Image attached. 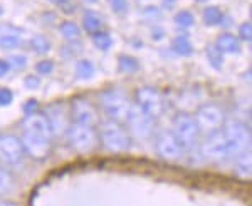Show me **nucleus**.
<instances>
[{
    "label": "nucleus",
    "instance_id": "dca6fc26",
    "mask_svg": "<svg viewBox=\"0 0 252 206\" xmlns=\"http://www.w3.org/2000/svg\"><path fill=\"white\" fill-rule=\"evenodd\" d=\"M215 46L222 54H239L241 52V40L232 34H222L217 39Z\"/></svg>",
    "mask_w": 252,
    "mask_h": 206
},
{
    "label": "nucleus",
    "instance_id": "473e14b6",
    "mask_svg": "<svg viewBox=\"0 0 252 206\" xmlns=\"http://www.w3.org/2000/svg\"><path fill=\"white\" fill-rule=\"evenodd\" d=\"M7 62H9L10 67H14V69H24V67H26V64H27V60H26L24 55H12Z\"/></svg>",
    "mask_w": 252,
    "mask_h": 206
},
{
    "label": "nucleus",
    "instance_id": "cd10ccee",
    "mask_svg": "<svg viewBox=\"0 0 252 206\" xmlns=\"http://www.w3.org/2000/svg\"><path fill=\"white\" fill-rule=\"evenodd\" d=\"M12 186H14V178H12V175L7 169L0 166V195L10 191Z\"/></svg>",
    "mask_w": 252,
    "mask_h": 206
},
{
    "label": "nucleus",
    "instance_id": "a19ab883",
    "mask_svg": "<svg viewBox=\"0 0 252 206\" xmlns=\"http://www.w3.org/2000/svg\"><path fill=\"white\" fill-rule=\"evenodd\" d=\"M52 3H58V5H63V3H66L67 0H51Z\"/></svg>",
    "mask_w": 252,
    "mask_h": 206
},
{
    "label": "nucleus",
    "instance_id": "4468645a",
    "mask_svg": "<svg viewBox=\"0 0 252 206\" xmlns=\"http://www.w3.org/2000/svg\"><path fill=\"white\" fill-rule=\"evenodd\" d=\"M46 118L49 121V126H51L52 134H63L67 131L69 128V116L67 111L63 104H54L47 109Z\"/></svg>",
    "mask_w": 252,
    "mask_h": 206
},
{
    "label": "nucleus",
    "instance_id": "39448f33",
    "mask_svg": "<svg viewBox=\"0 0 252 206\" xmlns=\"http://www.w3.org/2000/svg\"><path fill=\"white\" fill-rule=\"evenodd\" d=\"M69 143L79 153H89L96 148L97 134L91 126H83V124H72L67 128Z\"/></svg>",
    "mask_w": 252,
    "mask_h": 206
},
{
    "label": "nucleus",
    "instance_id": "423d86ee",
    "mask_svg": "<svg viewBox=\"0 0 252 206\" xmlns=\"http://www.w3.org/2000/svg\"><path fill=\"white\" fill-rule=\"evenodd\" d=\"M26 149L20 137L12 134H0V161L5 164H17L22 161Z\"/></svg>",
    "mask_w": 252,
    "mask_h": 206
},
{
    "label": "nucleus",
    "instance_id": "1a4fd4ad",
    "mask_svg": "<svg viewBox=\"0 0 252 206\" xmlns=\"http://www.w3.org/2000/svg\"><path fill=\"white\" fill-rule=\"evenodd\" d=\"M200 131L205 132H214L223 124V112L222 109L215 104H205L198 109L197 116H195Z\"/></svg>",
    "mask_w": 252,
    "mask_h": 206
},
{
    "label": "nucleus",
    "instance_id": "0eeeda50",
    "mask_svg": "<svg viewBox=\"0 0 252 206\" xmlns=\"http://www.w3.org/2000/svg\"><path fill=\"white\" fill-rule=\"evenodd\" d=\"M136 104L138 107L153 119L158 118L163 111V101H161V94L155 87H141L136 91Z\"/></svg>",
    "mask_w": 252,
    "mask_h": 206
},
{
    "label": "nucleus",
    "instance_id": "7c9ffc66",
    "mask_svg": "<svg viewBox=\"0 0 252 206\" xmlns=\"http://www.w3.org/2000/svg\"><path fill=\"white\" fill-rule=\"evenodd\" d=\"M12 101H14V94H12L10 89H0V106L5 107V106H10Z\"/></svg>",
    "mask_w": 252,
    "mask_h": 206
},
{
    "label": "nucleus",
    "instance_id": "9b49d317",
    "mask_svg": "<svg viewBox=\"0 0 252 206\" xmlns=\"http://www.w3.org/2000/svg\"><path fill=\"white\" fill-rule=\"evenodd\" d=\"M185 149L182 148L180 141L177 139V136L173 132H160L157 137V153L160 157H163L166 161H177L178 157H182Z\"/></svg>",
    "mask_w": 252,
    "mask_h": 206
},
{
    "label": "nucleus",
    "instance_id": "b1692460",
    "mask_svg": "<svg viewBox=\"0 0 252 206\" xmlns=\"http://www.w3.org/2000/svg\"><path fill=\"white\" fill-rule=\"evenodd\" d=\"M207 59L212 64L214 69H222L223 66V54L217 49V46H209L207 47Z\"/></svg>",
    "mask_w": 252,
    "mask_h": 206
},
{
    "label": "nucleus",
    "instance_id": "9d476101",
    "mask_svg": "<svg viewBox=\"0 0 252 206\" xmlns=\"http://www.w3.org/2000/svg\"><path fill=\"white\" fill-rule=\"evenodd\" d=\"M202 154L207 159H212V161H222L229 157L227 156V143L222 131L217 129L214 132H209V136L205 137L204 144H202Z\"/></svg>",
    "mask_w": 252,
    "mask_h": 206
},
{
    "label": "nucleus",
    "instance_id": "4be33fe9",
    "mask_svg": "<svg viewBox=\"0 0 252 206\" xmlns=\"http://www.w3.org/2000/svg\"><path fill=\"white\" fill-rule=\"evenodd\" d=\"M20 46H22V39L14 32H7V34L0 35V47L2 49H17Z\"/></svg>",
    "mask_w": 252,
    "mask_h": 206
},
{
    "label": "nucleus",
    "instance_id": "6ab92c4d",
    "mask_svg": "<svg viewBox=\"0 0 252 206\" xmlns=\"http://www.w3.org/2000/svg\"><path fill=\"white\" fill-rule=\"evenodd\" d=\"M94 64L88 59H81L78 64H76V76L81 80H88L94 76Z\"/></svg>",
    "mask_w": 252,
    "mask_h": 206
},
{
    "label": "nucleus",
    "instance_id": "72a5a7b5",
    "mask_svg": "<svg viewBox=\"0 0 252 206\" xmlns=\"http://www.w3.org/2000/svg\"><path fill=\"white\" fill-rule=\"evenodd\" d=\"M37 107H39V103H37V101H35V99H31V101H27V103L24 104V112H26L27 116H29V114H35Z\"/></svg>",
    "mask_w": 252,
    "mask_h": 206
},
{
    "label": "nucleus",
    "instance_id": "79ce46f5",
    "mask_svg": "<svg viewBox=\"0 0 252 206\" xmlns=\"http://www.w3.org/2000/svg\"><path fill=\"white\" fill-rule=\"evenodd\" d=\"M84 2H89V3H93V2H96V0H84Z\"/></svg>",
    "mask_w": 252,
    "mask_h": 206
},
{
    "label": "nucleus",
    "instance_id": "6e6552de",
    "mask_svg": "<svg viewBox=\"0 0 252 206\" xmlns=\"http://www.w3.org/2000/svg\"><path fill=\"white\" fill-rule=\"evenodd\" d=\"M128 121L129 128H131L133 134L141 137V139H146V137L152 136L153 129H155V123H153V118L148 116L146 112L141 111L138 106H131L129 107V112H128Z\"/></svg>",
    "mask_w": 252,
    "mask_h": 206
},
{
    "label": "nucleus",
    "instance_id": "20e7f679",
    "mask_svg": "<svg viewBox=\"0 0 252 206\" xmlns=\"http://www.w3.org/2000/svg\"><path fill=\"white\" fill-rule=\"evenodd\" d=\"M101 106H103L109 119L115 121V123H121V121H126V118H128L131 104H129L126 96H123L121 92L108 91L101 98Z\"/></svg>",
    "mask_w": 252,
    "mask_h": 206
},
{
    "label": "nucleus",
    "instance_id": "37998d69",
    "mask_svg": "<svg viewBox=\"0 0 252 206\" xmlns=\"http://www.w3.org/2000/svg\"><path fill=\"white\" fill-rule=\"evenodd\" d=\"M3 14V9H2V7H0V15H2Z\"/></svg>",
    "mask_w": 252,
    "mask_h": 206
},
{
    "label": "nucleus",
    "instance_id": "a211bd4d",
    "mask_svg": "<svg viewBox=\"0 0 252 206\" xmlns=\"http://www.w3.org/2000/svg\"><path fill=\"white\" fill-rule=\"evenodd\" d=\"M172 49L177 52L178 55H184V57H189V55L193 54V46L189 39L180 35V37H175L172 42Z\"/></svg>",
    "mask_w": 252,
    "mask_h": 206
},
{
    "label": "nucleus",
    "instance_id": "f704fd0d",
    "mask_svg": "<svg viewBox=\"0 0 252 206\" xmlns=\"http://www.w3.org/2000/svg\"><path fill=\"white\" fill-rule=\"evenodd\" d=\"M239 173L241 175H251V157L247 156V159H241L239 161Z\"/></svg>",
    "mask_w": 252,
    "mask_h": 206
},
{
    "label": "nucleus",
    "instance_id": "f257e3e1",
    "mask_svg": "<svg viewBox=\"0 0 252 206\" xmlns=\"http://www.w3.org/2000/svg\"><path fill=\"white\" fill-rule=\"evenodd\" d=\"M223 137L227 143V156L241 157L251 148V129L242 123H232L223 129Z\"/></svg>",
    "mask_w": 252,
    "mask_h": 206
},
{
    "label": "nucleus",
    "instance_id": "ea45409f",
    "mask_svg": "<svg viewBox=\"0 0 252 206\" xmlns=\"http://www.w3.org/2000/svg\"><path fill=\"white\" fill-rule=\"evenodd\" d=\"M0 206H17L15 203H9V201H0Z\"/></svg>",
    "mask_w": 252,
    "mask_h": 206
},
{
    "label": "nucleus",
    "instance_id": "2eb2a0df",
    "mask_svg": "<svg viewBox=\"0 0 252 206\" xmlns=\"http://www.w3.org/2000/svg\"><path fill=\"white\" fill-rule=\"evenodd\" d=\"M24 131H29V132H34V134H39V136H44V137H49L52 139V131H51V126H49V121L44 114H29L24 121Z\"/></svg>",
    "mask_w": 252,
    "mask_h": 206
},
{
    "label": "nucleus",
    "instance_id": "c03bdc74",
    "mask_svg": "<svg viewBox=\"0 0 252 206\" xmlns=\"http://www.w3.org/2000/svg\"><path fill=\"white\" fill-rule=\"evenodd\" d=\"M197 2H207V0H197Z\"/></svg>",
    "mask_w": 252,
    "mask_h": 206
},
{
    "label": "nucleus",
    "instance_id": "c85d7f7f",
    "mask_svg": "<svg viewBox=\"0 0 252 206\" xmlns=\"http://www.w3.org/2000/svg\"><path fill=\"white\" fill-rule=\"evenodd\" d=\"M35 71L39 72V74L42 76H47L51 74L52 71H54V62L52 60H40V62H37V66H35Z\"/></svg>",
    "mask_w": 252,
    "mask_h": 206
},
{
    "label": "nucleus",
    "instance_id": "412c9836",
    "mask_svg": "<svg viewBox=\"0 0 252 206\" xmlns=\"http://www.w3.org/2000/svg\"><path fill=\"white\" fill-rule=\"evenodd\" d=\"M222 19H223V14L219 7L210 5L204 10V20L207 26H219V24L222 22Z\"/></svg>",
    "mask_w": 252,
    "mask_h": 206
},
{
    "label": "nucleus",
    "instance_id": "c9c22d12",
    "mask_svg": "<svg viewBox=\"0 0 252 206\" xmlns=\"http://www.w3.org/2000/svg\"><path fill=\"white\" fill-rule=\"evenodd\" d=\"M26 87L27 89H37L39 86H40V80L35 77V76H27L26 77Z\"/></svg>",
    "mask_w": 252,
    "mask_h": 206
},
{
    "label": "nucleus",
    "instance_id": "a878e982",
    "mask_svg": "<svg viewBox=\"0 0 252 206\" xmlns=\"http://www.w3.org/2000/svg\"><path fill=\"white\" fill-rule=\"evenodd\" d=\"M61 34H63L67 40H76V39H79L81 30L74 22H69L67 20V22H64L63 26H61Z\"/></svg>",
    "mask_w": 252,
    "mask_h": 206
},
{
    "label": "nucleus",
    "instance_id": "58836bf2",
    "mask_svg": "<svg viewBox=\"0 0 252 206\" xmlns=\"http://www.w3.org/2000/svg\"><path fill=\"white\" fill-rule=\"evenodd\" d=\"M163 3H165V7H168V9H172V7L177 3V0H163Z\"/></svg>",
    "mask_w": 252,
    "mask_h": 206
},
{
    "label": "nucleus",
    "instance_id": "7ed1b4c3",
    "mask_svg": "<svg viewBox=\"0 0 252 206\" xmlns=\"http://www.w3.org/2000/svg\"><path fill=\"white\" fill-rule=\"evenodd\" d=\"M99 139L103 146L111 153H125L131 148V137L115 121H108L101 126Z\"/></svg>",
    "mask_w": 252,
    "mask_h": 206
},
{
    "label": "nucleus",
    "instance_id": "f03ea898",
    "mask_svg": "<svg viewBox=\"0 0 252 206\" xmlns=\"http://www.w3.org/2000/svg\"><path fill=\"white\" fill-rule=\"evenodd\" d=\"M200 132L202 131L193 116L187 114V112H180V114L175 116L173 134L177 136L184 149H193L197 146L198 139H200Z\"/></svg>",
    "mask_w": 252,
    "mask_h": 206
},
{
    "label": "nucleus",
    "instance_id": "5701e85b",
    "mask_svg": "<svg viewBox=\"0 0 252 206\" xmlns=\"http://www.w3.org/2000/svg\"><path fill=\"white\" fill-rule=\"evenodd\" d=\"M93 44H94L99 51H108L109 47L113 46V39L106 32L99 30V32H96V34H93Z\"/></svg>",
    "mask_w": 252,
    "mask_h": 206
},
{
    "label": "nucleus",
    "instance_id": "ddd939ff",
    "mask_svg": "<svg viewBox=\"0 0 252 206\" xmlns=\"http://www.w3.org/2000/svg\"><path fill=\"white\" fill-rule=\"evenodd\" d=\"M72 118H74L76 124H83V126L93 128L97 123L96 109L93 107V104L89 101L83 98L74 99V103H72Z\"/></svg>",
    "mask_w": 252,
    "mask_h": 206
},
{
    "label": "nucleus",
    "instance_id": "393cba45",
    "mask_svg": "<svg viewBox=\"0 0 252 206\" xmlns=\"http://www.w3.org/2000/svg\"><path fill=\"white\" fill-rule=\"evenodd\" d=\"M31 47L37 52V54H47V52L51 51V42H49V39L44 37V35H35V37L31 40Z\"/></svg>",
    "mask_w": 252,
    "mask_h": 206
},
{
    "label": "nucleus",
    "instance_id": "2f4dec72",
    "mask_svg": "<svg viewBox=\"0 0 252 206\" xmlns=\"http://www.w3.org/2000/svg\"><path fill=\"white\" fill-rule=\"evenodd\" d=\"M239 35H241V40L251 42V40H252V26H251V22L242 24L241 29H239Z\"/></svg>",
    "mask_w": 252,
    "mask_h": 206
},
{
    "label": "nucleus",
    "instance_id": "bb28decb",
    "mask_svg": "<svg viewBox=\"0 0 252 206\" xmlns=\"http://www.w3.org/2000/svg\"><path fill=\"white\" fill-rule=\"evenodd\" d=\"M175 24H177L178 27H182V29H190V27L195 24V17L193 14H190V12H178L177 15H175Z\"/></svg>",
    "mask_w": 252,
    "mask_h": 206
},
{
    "label": "nucleus",
    "instance_id": "aec40b11",
    "mask_svg": "<svg viewBox=\"0 0 252 206\" xmlns=\"http://www.w3.org/2000/svg\"><path fill=\"white\" fill-rule=\"evenodd\" d=\"M118 67H120L121 72H126V74H135V72L140 71V62L131 57V55H121L118 59Z\"/></svg>",
    "mask_w": 252,
    "mask_h": 206
},
{
    "label": "nucleus",
    "instance_id": "e433bc0d",
    "mask_svg": "<svg viewBox=\"0 0 252 206\" xmlns=\"http://www.w3.org/2000/svg\"><path fill=\"white\" fill-rule=\"evenodd\" d=\"M10 64L7 62V60H3V59H0V77H5L7 74L10 72Z\"/></svg>",
    "mask_w": 252,
    "mask_h": 206
},
{
    "label": "nucleus",
    "instance_id": "c756f323",
    "mask_svg": "<svg viewBox=\"0 0 252 206\" xmlns=\"http://www.w3.org/2000/svg\"><path fill=\"white\" fill-rule=\"evenodd\" d=\"M111 9L116 12V14H125L128 10V0H108Z\"/></svg>",
    "mask_w": 252,
    "mask_h": 206
},
{
    "label": "nucleus",
    "instance_id": "4c0bfd02",
    "mask_svg": "<svg viewBox=\"0 0 252 206\" xmlns=\"http://www.w3.org/2000/svg\"><path fill=\"white\" fill-rule=\"evenodd\" d=\"M145 14L146 17H152V19H160V10L157 9V7H148V9H145Z\"/></svg>",
    "mask_w": 252,
    "mask_h": 206
},
{
    "label": "nucleus",
    "instance_id": "f3484780",
    "mask_svg": "<svg viewBox=\"0 0 252 206\" xmlns=\"http://www.w3.org/2000/svg\"><path fill=\"white\" fill-rule=\"evenodd\" d=\"M83 24H84L86 32H89V34H96V32H99L101 27H103V19H101L96 12L88 10L83 17Z\"/></svg>",
    "mask_w": 252,
    "mask_h": 206
},
{
    "label": "nucleus",
    "instance_id": "f8f14e48",
    "mask_svg": "<svg viewBox=\"0 0 252 206\" xmlns=\"http://www.w3.org/2000/svg\"><path fill=\"white\" fill-rule=\"evenodd\" d=\"M20 141H22L26 153H29L35 159H44V157H47L49 153H51V139H49V137L24 131V136Z\"/></svg>",
    "mask_w": 252,
    "mask_h": 206
}]
</instances>
